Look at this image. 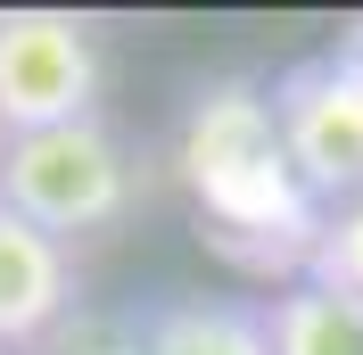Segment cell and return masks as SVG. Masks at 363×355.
<instances>
[{"label": "cell", "mask_w": 363, "mask_h": 355, "mask_svg": "<svg viewBox=\"0 0 363 355\" xmlns=\"http://www.w3.org/2000/svg\"><path fill=\"white\" fill-rule=\"evenodd\" d=\"M133 199H140V174L99 116L58 124V133L0 141V207L25 215L33 231H50V240L108 231V223L133 215Z\"/></svg>", "instance_id": "cell-1"}, {"label": "cell", "mask_w": 363, "mask_h": 355, "mask_svg": "<svg viewBox=\"0 0 363 355\" xmlns=\"http://www.w3.org/2000/svg\"><path fill=\"white\" fill-rule=\"evenodd\" d=\"M99 116V33L74 9H0V141Z\"/></svg>", "instance_id": "cell-2"}, {"label": "cell", "mask_w": 363, "mask_h": 355, "mask_svg": "<svg viewBox=\"0 0 363 355\" xmlns=\"http://www.w3.org/2000/svg\"><path fill=\"white\" fill-rule=\"evenodd\" d=\"M272 116H281V149L297 182L314 190V207H339L363 190V58L330 50V58L289 67L272 83Z\"/></svg>", "instance_id": "cell-3"}, {"label": "cell", "mask_w": 363, "mask_h": 355, "mask_svg": "<svg viewBox=\"0 0 363 355\" xmlns=\"http://www.w3.org/2000/svg\"><path fill=\"white\" fill-rule=\"evenodd\" d=\"M74 306V265H67V240L33 231L25 215L0 207V347H33L67 322Z\"/></svg>", "instance_id": "cell-4"}, {"label": "cell", "mask_w": 363, "mask_h": 355, "mask_svg": "<svg viewBox=\"0 0 363 355\" xmlns=\"http://www.w3.org/2000/svg\"><path fill=\"white\" fill-rule=\"evenodd\" d=\"M140 355H272L264 306H215V297H174L133 322Z\"/></svg>", "instance_id": "cell-5"}, {"label": "cell", "mask_w": 363, "mask_h": 355, "mask_svg": "<svg viewBox=\"0 0 363 355\" xmlns=\"http://www.w3.org/2000/svg\"><path fill=\"white\" fill-rule=\"evenodd\" d=\"M272 355H363V297H339L322 281H289L264 297Z\"/></svg>", "instance_id": "cell-6"}, {"label": "cell", "mask_w": 363, "mask_h": 355, "mask_svg": "<svg viewBox=\"0 0 363 355\" xmlns=\"http://www.w3.org/2000/svg\"><path fill=\"white\" fill-rule=\"evenodd\" d=\"M306 281L339 289V297H363V190L339 207H322V240L306 256Z\"/></svg>", "instance_id": "cell-7"}, {"label": "cell", "mask_w": 363, "mask_h": 355, "mask_svg": "<svg viewBox=\"0 0 363 355\" xmlns=\"http://www.w3.org/2000/svg\"><path fill=\"white\" fill-rule=\"evenodd\" d=\"M74 355H140V339L133 331H99V339H83Z\"/></svg>", "instance_id": "cell-8"}]
</instances>
